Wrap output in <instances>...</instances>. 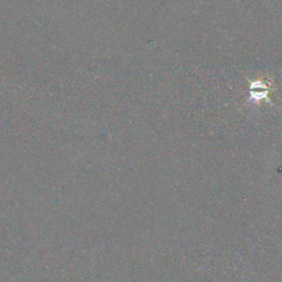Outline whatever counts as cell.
I'll return each instance as SVG.
<instances>
[{"instance_id": "obj_1", "label": "cell", "mask_w": 282, "mask_h": 282, "mask_svg": "<svg viewBox=\"0 0 282 282\" xmlns=\"http://www.w3.org/2000/svg\"><path fill=\"white\" fill-rule=\"evenodd\" d=\"M274 92L273 89H254L249 90V99L248 102H253L254 104H260V102H266L267 104L273 105L269 94Z\"/></svg>"}]
</instances>
